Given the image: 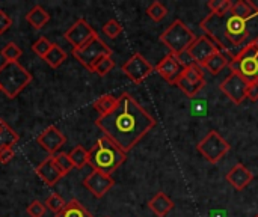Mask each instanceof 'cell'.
I'll list each match as a JSON object with an SVG mask.
<instances>
[{
  "mask_svg": "<svg viewBox=\"0 0 258 217\" xmlns=\"http://www.w3.org/2000/svg\"><path fill=\"white\" fill-rule=\"evenodd\" d=\"M95 125L124 153H128L154 128L156 119L130 94L124 92L118 97L115 109L104 116H98Z\"/></svg>",
  "mask_w": 258,
  "mask_h": 217,
  "instance_id": "6da1fadb",
  "label": "cell"
},
{
  "mask_svg": "<svg viewBox=\"0 0 258 217\" xmlns=\"http://www.w3.org/2000/svg\"><path fill=\"white\" fill-rule=\"evenodd\" d=\"M201 29L231 60L249 45L258 44V12L252 17H240L231 11L227 14H209L201 21Z\"/></svg>",
  "mask_w": 258,
  "mask_h": 217,
  "instance_id": "7a4b0ae2",
  "label": "cell"
},
{
  "mask_svg": "<svg viewBox=\"0 0 258 217\" xmlns=\"http://www.w3.org/2000/svg\"><path fill=\"white\" fill-rule=\"evenodd\" d=\"M127 159V153H124L113 140L106 136H101L95 145L89 150L88 165L92 171H100L103 174L112 175Z\"/></svg>",
  "mask_w": 258,
  "mask_h": 217,
  "instance_id": "3957f363",
  "label": "cell"
},
{
  "mask_svg": "<svg viewBox=\"0 0 258 217\" xmlns=\"http://www.w3.org/2000/svg\"><path fill=\"white\" fill-rule=\"evenodd\" d=\"M32 82V74L20 62H3L0 65V89L9 98H15Z\"/></svg>",
  "mask_w": 258,
  "mask_h": 217,
  "instance_id": "277c9868",
  "label": "cell"
},
{
  "mask_svg": "<svg viewBox=\"0 0 258 217\" xmlns=\"http://www.w3.org/2000/svg\"><path fill=\"white\" fill-rule=\"evenodd\" d=\"M195 39V33L181 20H174L169 27L160 35V41L169 48V53L172 54H180L189 50Z\"/></svg>",
  "mask_w": 258,
  "mask_h": 217,
  "instance_id": "5b68a950",
  "label": "cell"
},
{
  "mask_svg": "<svg viewBox=\"0 0 258 217\" xmlns=\"http://www.w3.org/2000/svg\"><path fill=\"white\" fill-rule=\"evenodd\" d=\"M230 150L231 145L216 130H210L197 145V151L212 165L221 162Z\"/></svg>",
  "mask_w": 258,
  "mask_h": 217,
  "instance_id": "8992f818",
  "label": "cell"
},
{
  "mask_svg": "<svg viewBox=\"0 0 258 217\" xmlns=\"http://www.w3.org/2000/svg\"><path fill=\"white\" fill-rule=\"evenodd\" d=\"M231 73L239 74L248 83L258 82V44L249 45L237 57H234L230 65Z\"/></svg>",
  "mask_w": 258,
  "mask_h": 217,
  "instance_id": "52a82bcc",
  "label": "cell"
},
{
  "mask_svg": "<svg viewBox=\"0 0 258 217\" xmlns=\"http://www.w3.org/2000/svg\"><path fill=\"white\" fill-rule=\"evenodd\" d=\"M73 56L86 68L92 73L94 66L97 65V62L100 59H103L104 56H112V48L97 35L95 38H92L86 45L73 50Z\"/></svg>",
  "mask_w": 258,
  "mask_h": 217,
  "instance_id": "ba28073f",
  "label": "cell"
},
{
  "mask_svg": "<svg viewBox=\"0 0 258 217\" xmlns=\"http://www.w3.org/2000/svg\"><path fill=\"white\" fill-rule=\"evenodd\" d=\"M175 85L181 89V92L186 97L194 98L206 86V77L203 68L200 65H192L184 68L183 74L180 76Z\"/></svg>",
  "mask_w": 258,
  "mask_h": 217,
  "instance_id": "9c48e42d",
  "label": "cell"
},
{
  "mask_svg": "<svg viewBox=\"0 0 258 217\" xmlns=\"http://www.w3.org/2000/svg\"><path fill=\"white\" fill-rule=\"evenodd\" d=\"M97 36V32L92 29V26L85 20L79 18L76 20L63 33V38L68 44H71L73 50H77L83 45H86L92 38Z\"/></svg>",
  "mask_w": 258,
  "mask_h": 217,
  "instance_id": "30bf717a",
  "label": "cell"
},
{
  "mask_svg": "<svg viewBox=\"0 0 258 217\" xmlns=\"http://www.w3.org/2000/svg\"><path fill=\"white\" fill-rule=\"evenodd\" d=\"M121 69L133 83L139 85L154 71V66L141 53H135L128 60L122 63Z\"/></svg>",
  "mask_w": 258,
  "mask_h": 217,
  "instance_id": "8fae6325",
  "label": "cell"
},
{
  "mask_svg": "<svg viewBox=\"0 0 258 217\" xmlns=\"http://www.w3.org/2000/svg\"><path fill=\"white\" fill-rule=\"evenodd\" d=\"M248 82L243 80L239 74L231 73L221 85L219 89L234 103V104H242L243 100L246 98V89H248Z\"/></svg>",
  "mask_w": 258,
  "mask_h": 217,
  "instance_id": "7c38bea8",
  "label": "cell"
},
{
  "mask_svg": "<svg viewBox=\"0 0 258 217\" xmlns=\"http://www.w3.org/2000/svg\"><path fill=\"white\" fill-rule=\"evenodd\" d=\"M67 137L65 134L54 125L47 127L42 133H39V136L36 137V143L47 151V154L54 156L56 153H59V150L65 145Z\"/></svg>",
  "mask_w": 258,
  "mask_h": 217,
  "instance_id": "4fadbf2b",
  "label": "cell"
},
{
  "mask_svg": "<svg viewBox=\"0 0 258 217\" xmlns=\"http://www.w3.org/2000/svg\"><path fill=\"white\" fill-rule=\"evenodd\" d=\"M83 186L92 193V196L100 199L115 186V180L112 178V175L103 174L100 171H92L83 180Z\"/></svg>",
  "mask_w": 258,
  "mask_h": 217,
  "instance_id": "5bb4252c",
  "label": "cell"
},
{
  "mask_svg": "<svg viewBox=\"0 0 258 217\" xmlns=\"http://www.w3.org/2000/svg\"><path fill=\"white\" fill-rule=\"evenodd\" d=\"M156 73H159V76L162 79H165L168 83L175 85L177 80L180 79V76L184 71V66L181 65V62L178 60V57L172 53H168L156 66H154Z\"/></svg>",
  "mask_w": 258,
  "mask_h": 217,
  "instance_id": "9a60e30c",
  "label": "cell"
},
{
  "mask_svg": "<svg viewBox=\"0 0 258 217\" xmlns=\"http://www.w3.org/2000/svg\"><path fill=\"white\" fill-rule=\"evenodd\" d=\"M219 48L216 47V44L206 35V36H198L194 44L189 47V54L192 56V59L195 60L197 65H200L203 68L204 62L215 53L218 51Z\"/></svg>",
  "mask_w": 258,
  "mask_h": 217,
  "instance_id": "2e32d148",
  "label": "cell"
},
{
  "mask_svg": "<svg viewBox=\"0 0 258 217\" xmlns=\"http://www.w3.org/2000/svg\"><path fill=\"white\" fill-rule=\"evenodd\" d=\"M35 174L41 178V181H42L47 187L56 186V184L65 177V175L60 172V169L57 168V165L54 163L53 156H48L45 160H42V162L36 166Z\"/></svg>",
  "mask_w": 258,
  "mask_h": 217,
  "instance_id": "e0dca14e",
  "label": "cell"
},
{
  "mask_svg": "<svg viewBox=\"0 0 258 217\" xmlns=\"http://www.w3.org/2000/svg\"><path fill=\"white\" fill-rule=\"evenodd\" d=\"M252 180H254V174L242 163L234 165L227 174V181L230 183V186H233L239 192L246 189L252 183Z\"/></svg>",
  "mask_w": 258,
  "mask_h": 217,
  "instance_id": "ac0fdd59",
  "label": "cell"
},
{
  "mask_svg": "<svg viewBox=\"0 0 258 217\" xmlns=\"http://www.w3.org/2000/svg\"><path fill=\"white\" fill-rule=\"evenodd\" d=\"M148 208L157 217H165L174 208V201L166 193L159 192L148 201Z\"/></svg>",
  "mask_w": 258,
  "mask_h": 217,
  "instance_id": "d6986e66",
  "label": "cell"
},
{
  "mask_svg": "<svg viewBox=\"0 0 258 217\" xmlns=\"http://www.w3.org/2000/svg\"><path fill=\"white\" fill-rule=\"evenodd\" d=\"M230 62H231V59H230L224 51L218 50V51H215V53L204 62L203 68H206L210 74L218 76L225 66L230 65Z\"/></svg>",
  "mask_w": 258,
  "mask_h": 217,
  "instance_id": "ffe728a7",
  "label": "cell"
},
{
  "mask_svg": "<svg viewBox=\"0 0 258 217\" xmlns=\"http://www.w3.org/2000/svg\"><path fill=\"white\" fill-rule=\"evenodd\" d=\"M26 21H27L35 30H41V29L45 27V24L50 21V14H48L41 5H35V6L26 14Z\"/></svg>",
  "mask_w": 258,
  "mask_h": 217,
  "instance_id": "44dd1931",
  "label": "cell"
},
{
  "mask_svg": "<svg viewBox=\"0 0 258 217\" xmlns=\"http://www.w3.org/2000/svg\"><path fill=\"white\" fill-rule=\"evenodd\" d=\"M54 217H94L77 199H71L67 202L62 211H59Z\"/></svg>",
  "mask_w": 258,
  "mask_h": 217,
  "instance_id": "7402d4cb",
  "label": "cell"
},
{
  "mask_svg": "<svg viewBox=\"0 0 258 217\" xmlns=\"http://www.w3.org/2000/svg\"><path fill=\"white\" fill-rule=\"evenodd\" d=\"M116 104H118V97H113L110 94H106V95H101L100 98H97L92 106L98 112L100 116H104V115L110 113L115 109Z\"/></svg>",
  "mask_w": 258,
  "mask_h": 217,
  "instance_id": "603a6c76",
  "label": "cell"
},
{
  "mask_svg": "<svg viewBox=\"0 0 258 217\" xmlns=\"http://www.w3.org/2000/svg\"><path fill=\"white\" fill-rule=\"evenodd\" d=\"M65 60H67V53L57 44H53L50 51L44 56V62L51 68H59Z\"/></svg>",
  "mask_w": 258,
  "mask_h": 217,
  "instance_id": "cb8c5ba5",
  "label": "cell"
},
{
  "mask_svg": "<svg viewBox=\"0 0 258 217\" xmlns=\"http://www.w3.org/2000/svg\"><path fill=\"white\" fill-rule=\"evenodd\" d=\"M70 159L73 162V166L77 169H83V166L88 165V159H89V151L85 150L82 145H77L76 148L71 150L70 153Z\"/></svg>",
  "mask_w": 258,
  "mask_h": 217,
  "instance_id": "d4e9b609",
  "label": "cell"
},
{
  "mask_svg": "<svg viewBox=\"0 0 258 217\" xmlns=\"http://www.w3.org/2000/svg\"><path fill=\"white\" fill-rule=\"evenodd\" d=\"M2 57L5 59V62H18V59L23 54V50L15 44V42H8L2 51H0Z\"/></svg>",
  "mask_w": 258,
  "mask_h": 217,
  "instance_id": "484cf974",
  "label": "cell"
},
{
  "mask_svg": "<svg viewBox=\"0 0 258 217\" xmlns=\"http://www.w3.org/2000/svg\"><path fill=\"white\" fill-rule=\"evenodd\" d=\"M20 136L18 133H15L14 128H11L6 122H5V127L0 133V150L5 148V147H12L18 142Z\"/></svg>",
  "mask_w": 258,
  "mask_h": 217,
  "instance_id": "4316f807",
  "label": "cell"
},
{
  "mask_svg": "<svg viewBox=\"0 0 258 217\" xmlns=\"http://www.w3.org/2000/svg\"><path fill=\"white\" fill-rule=\"evenodd\" d=\"M147 15L153 20V21H162L166 15H168V9L162 2H153L148 8H147Z\"/></svg>",
  "mask_w": 258,
  "mask_h": 217,
  "instance_id": "83f0119b",
  "label": "cell"
},
{
  "mask_svg": "<svg viewBox=\"0 0 258 217\" xmlns=\"http://www.w3.org/2000/svg\"><path fill=\"white\" fill-rule=\"evenodd\" d=\"M113 68H115V60L112 59V56H104L103 59H100V60L97 62V65L94 66L92 73H95V74L100 76V77H104V76H107Z\"/></svg>",
  "mask_w": 258,
  "mask_h": 217,
  "instance_id": "f1b7e54d",
  "label": "cell"
},
{
  "mask_svg": "<svg viewBox=\"0 0 258 217\" xmlns=\"http://www.w3.org/2000/svg\"><path fill=\"white\" fill-rule=\"evenodd\" d=\"M53 159H54V163L57 165V168L60 169V172L63 175H67V174H70L73 171L74 166H73V162H71L68 153H56L53 156Z\"/></svg>",
  "mask_w": 258,
  "mask_h": 217,
  "instance_id": "f546056e",
  "label": "cell"
},
{
  "mask_svg": "<svg viewBox=\"0 0 258 217\" xmlns=\"http://www.w3.org/2000/svg\"><path fill=\"white\" fill-rule=\"evenodd\" d=\"M103 33L110 39H116L122 33V26H121V23L118 20L112 18V20H109V21H106L103 24Z\"/></svg>",
  "mask_w": 258,
  "mask_h": 217,
  "instance_id": "4dcf8cb0",
  "label": "cell"
},
{
  "mask_svg": "<svg viewBox=\"0 0 258 217\" xmlns=\"http://www.w3.org/2000/svg\"><path fill=\"white\" fill-rule=\"evenodd\" d=\"M207 6H209V9L212 11V14H219V15H222V14H227V12L231 11L233 2H231V0H210V2L207 3Z\"/></svg>",
  "mask_w": 258,
  "mask_h": 217,
  "instance_id": "1f68e13d",
  "label": "cell"
},
{
  "mask_svg": "<svg viewBox=\"0 0 258 217\" xmlns=\"http://www.w3.org/2000/svg\"><path fill=\"white\" fill-rule=\"evenodd\" d=\"M65 205H67L65 199H63L60 195H57V193H53V195H50V196L45 199V207H47L50 211H53L54 214H57L59 211H62Z\"/></svg>",
  "mask_w": 258,
  "mask_h": 217,
  "instance_id": "d6a6232c",
  "label": "cell"
},
{
  "mask_svg": "<svg viewBox=\"0 0 258 217\" xmlns=\"http://www.w3.org/2000/svg\"><path fill=\"white\" fill-rule=\"evenodd\" d=\"M51 42L47 39V38H39V39H36L33 44H32V51L36 54V56H39V57H42L44 59V56L50 51V48H51Z\"/></svg>",
  "mask_w": 258,
  "mask_h": 217,
  "instance_id": "836d02e7",
  "label": "cell"
},
{
  "mask_svg": "<svg viewBox=\"0 0 258 217\" xmlns=\"http://www.w3.org/2000/svg\"><path fill=\"white\" fill-rule=\"evenodd\" d=\"M27 214L29 217H44L45 214V204L41 201H33L27 205Z\"/></svg>",
  "mask_w": 258,
  "mask_h": 217,
  "instance_id": "e575fe53",
  "label": "cell"
},
{
  "mask_svg": "<svg viewBox=\"0 0 258 217\" xmlns=\"http://www.w3.org/2000/svg\"><path fill=\"white\" fill-rule=\"evenodd\" d=\"M11 26H12V18L3 9H0V35H3Z\"/></svg>",
  "mask_w": 258,
  "mask_h": 217,
  "instance_id": "d590c367",
  "label": "cell"
},
{
  "mask_svg": "<svg viewBox=\"0 0 258 217\" xmlns=\"http://www.w3.org/2000/svg\"><path fill=\"white\" fill-rule=\"evenodd\" d=\"M14 156H15V153H14V148H12V147H5V148H2V150H0V163H2V165L9 163V162L14 159Z\"/></svg>",
  "mask_w": 258,
  "mask_h": 217,
  "instance_id": "8d00e7d4",
  "label": "cell"
},
{
  "mask_svg": "<svg viewBox=\"0 0 258 217\" xmlns=\"http://www.w3.org/2000/svg\"><path fill=\"white\" fill-rule=\"evenodd\" d=\"M177 57H178V60L181 62V65L184 66V68H187V66H192V65H197L195 63V60L192 59V56L189 54V51L186 50V51H183V53H180V54H175Z\"/></svg>",
  "mask_w": 258,
  "mask_h": 217,
  "instance_id": "74e56055",
  "label": "cell"
},
{
  "mask_svg": "<svg viewBox=\"0 0 258 217\" xmlns=\"http://www.w3.org/2000/svg\"><path fill=\"white\" fill-rule=\"evenodd\" d=\"M246 98H249L251 101H258V82H254V83L248 85Z\"/></svg>",
  "mask_w": 258,
  "mask_h": 217,
  "instance_id": "f35d334b",
  "label": "cell"
},
{
  "mask_svg": "<svg viewBox=\"0 0 258 217\" xmlns=\"http://www.w3.org/2000/svg\"><path fill=\"white\" fill-rule=\"evenodd\" d=\"M3 127H5V121L0 119V133H2V130H3Z\"/></svg>",
  "mask_w": 258,
  "mask_h": 217,
  "instance_id": "ab89813d",
  "label": "cell"
},
{
  "mask_svg": "<svg viewBox=\"0 0 258 217\" xmlns=\"http://www.w3.org/2000/svg\"><path fill=\"white\" fill-rule=\"evenodd\" d=\"M0 92H2V89H0Z\"/></svg>",
  "mask_w": 258,
  "mask_h": 217,
  "instance_id": "60d3db41",
  "label": "cell"
},
{
  "mask_svg": "<svg viewBox=\"0 0 258 217\" xmlns=\"http://www.w3.org/2000/svg\"><path fill=\"white\" fill-rule=\"evenodd\" d=\"M255 217H258V214H257V216H255Z\"/></svg>",
  "mask_w": 258,
  "mask_h": 217,
  "instance_id": "b9f144b4",
  "label": "cell"
}]
</instances>
